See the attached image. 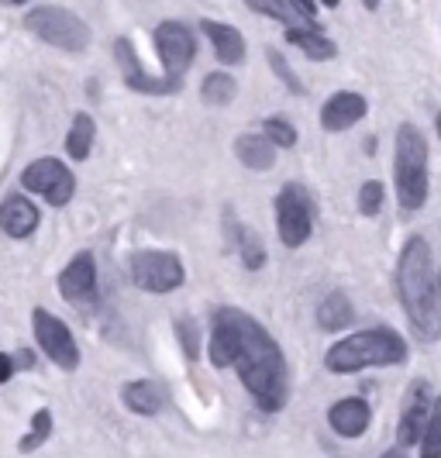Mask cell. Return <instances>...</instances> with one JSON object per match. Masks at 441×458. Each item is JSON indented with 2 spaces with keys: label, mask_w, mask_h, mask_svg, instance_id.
<instances>
[{
  "label": "cell",
  "mask_w": 441,
  "mask_h": 458,
  "mask_svg": "<svg viewBox=\"0 0 441 458\" xmlns=\"http://www.w3.org/2000/svg\"><path fill=\"white\" fill-rule=\"evenodd\" d=\"M210 362L217 369H238L245 390L252 393V400L266 413L283 411L286 393H290V372H286L279 344L269 338V331L256 318L234 307H221L210 327Z\"/></svg>",
  "instance_id": "1"
},
{
  "label": "cell",
  "mask_w": 441,
  "mask_h": 458,
  "mask_svg": "<svg viewBox=\"0 0 441 458\" xmlns=\"http://www.w3.org/2000/svg\"><path fill=\"white\" fill-rule=\"evenodd\" d=\"M396 290L403 300V310L424 342H435L441 335V293L438 273H435V255L428 238H411L396 262Z\"/></svg>",
  "instance_id": "2"
},
{
  "label": "cell",
  "mask_w": 441,
  "mask_h": 458,
  "mask_svg": "<svg viewBox=\"0 0 441 458\" xmlns=\"http://www.w3.org/2000/svg\"><path fill=\"white\" fill-rule=\"evenodd\" d=\"M407 359V342L390 327H369L349 335L345 342L331 344L325 355V366L331 372H359L369 366H396Z\"/></svg>",
  "instance_id": "3"
},
{
  "label": "cell",
  "mask_w": 441,
  "mask_h": 458,
  "mask_svg": "<svg viewBox=\"0 0 441 458\" xmlns=\"http://www.w3.org/2000/svg\"><path fill=\"white\" fill-rule=\"evenodd\" d=\"M396 200L403 210H420L428 204V141L414 124L396 128L394 145Z\"/></svg>",
  "instance_id": "4"
},
{
  "label": "cell",
  "mask_w": 441,
  "mask_h": 458,
  "mask_svg": "<svg viewBox=\"0 0 441 458\" xmlns=\"http://www.w3.org/2000/svg\"><path fill=\"white\" fill-rule=\"evenodd\" d=\"M24 28H28L31 35H38L42 42L63 48V52H72V55L90 48V28L83 24V18H76L72 11L55 7V4H46V7L28 11Z\"/></svg>",
  "instance_id": "5"
},
{
  "label": "cell",
  "mask_w": 441,
  "mask_h": 458,
  "mask_svg": "<svg viewBox=\"0 0 441 458\" xmlns=\"http://www.w3.org/2000/svg\"><path fill=\"white\" fill-rule=\"evenodd\" d=\"M128 269H131V283L148 293H173L186 279L183 262L173 252H135Z\"/></svg>",
  "instance_id": "6"
},
{
  "label": "cell",
  "mask_w": 441,
  "mask_h": 458,
  "mask_svg": "<svg viewBox=\"0 0 441 458\" xmlns=\"http://www.w3.org/2000/svg\"><path fill=\"white\" fill-rule=\"evenodd\" d=\"M276 225L279 238L286 249H301L314 231V207L307 200V190L297 183H286L276 197Z\"/></svg>",
  "instance_id": "7"
},
{
  "label": "cell",
  "mask_w": 441,
  "mask_h": 458,
  "mask_svg": "<svg viewBox=\"0 0 441 458\" xmlns=\"http://www.w3.org/2000/svg\"><path fill=\"white\" fill-rule=\"evenodd\" d=\"M21 186L28 193H38L52 207H66L76 193V180L59 159H35L21 173Z\"/></svg>",
  "instance_id": "8"
},
{
  "label": "cell",
  "mask_w": 441,
  "mask_h": 458,
  "mask_svg": "<svg viewBox=\"0 0 441 458\" xmlns=\"http://www.w3.org/2000/svg\"><path fill=\"white\" fill-rule=\"evenodd\" d=\"M31 324H35V338L42 344V352H46L55 366L70 369V372L80 366V348L72 342V331L59 321L55 314H48V310L38 307V310L31 314Z\"/></svg>",
  "instance_id": "9"
},
{
  "label": "cell",
  "mask_w": 441,
  "mask_h": 458,
  "mask_svg": "<svg viewBox=\"0 0 441 458\" xmlns=\"http://www.w3.org/2000/svg\"><path fill=\"white\" fill-rule=\"evenodd\" d=\"M156 52H159V59H163L165 66V76H183L190 63H193V55H197V38H193V31L180 21H163L156 28Z\"/></svg>",
  "instance_id": "10"
},
{
  "label": "cell",
  "mask_w": 441,
  "mask_h": 458,
  "mask_svg": "<svg viewBox=\"0 0 441 458\" xmlns=\"http://www.w3.org/2000/svg\"><path fill=\"white\" fill-rule=\"evenodd\" d=\"M114 55H117V66H121V76H124V83H128L131 90L163 97V93H176L180 87H183V80H176V76H148L128 38H117Z\"/></svg>",
  "instance_id": "11"
},
{
  "label": "cell",
  "mask_w": 441,
  "mask_h": 458,
  "mask_svg": "<svg viewBox=\"0 0 441 458\" xmlns=\"http://www.w3.org/2000/svg\"><path fill=\"white\" fill-rule=\"evenodd\" d=\"M59 293L72 307H93L97 300V262L90 252L72 255V262L59 276Z\"/></svg>",
  "instance_id": "12"
},
{
  "label": "cell",
  "mask_w": 441,
  "mask_h": 458,
  "mask_svg": "<svg viewBox=\"0 0 441 458\" xmlns=\"http://www.w3.org/2000/svg\"><path fill=\"white\" fill-rule=\"evenodd\" d=\"M435 411V403H431V390H428V383L420 379L414 383V390L407 393V400H403V413H400V424H396V441L407 448V445H414L424 431V424H428V417Z\"/></svg>",
  "instance_id": "13"
},
{
  "label": "cell",
  "mask_w": 441,
  "mask_h": 458,
  "mask_svg": "<svg viewBox=\"0 0 441 458\" xmlns=\"http://www.w3.org/2000/svg\"><path fill=\"white\" fill-rule=\"evenodd\" d=\"M362 117H366V97L342 90L327 97V104L321 107V128L338 135V131H349L352 124H359Z\"/></svg>",
  "instance_id": "14"
},
{
  "label": "cell",
  "mask_w": 441,
  "mask_h": 458,
  "mask_svg": "<svg viewBox=\"0 0 441 458\" xmlns=\"http://www.w3.org/2000/svg\"><path fill=\"white\" fill-rule=\"evenodd\" d=\"M200 28H204V35H208L210 46H214V55H217L225 66H234V63L245 59V38H242L238 28H232V24H225V21H210V18H204Z\"/></svg>",
  "instance_id": "15"
},
{
  "label": "cell",
  "mask_w": 441,
  "mask_h": 458,
  "mask_svg": "<svg viewBox=\"0 0 441 458\" xmlns=\"http://www.w3.org/2000/svg\"><path fill=\"white\" fill-rule=\"evenodd\" d=\"M369 403L359 400V396H349V400H338L331 411H327V420L331 428L342 437H359L366 428H369Z\"/></svg>",
  "instance_id": "16"
},
{
  "label": "cell",
  "mask_w": 441,
  "mask_h": 458,
  "mask_svg": "<svg viewBox=\"0 0 441 458\" xmlns=\"http://www.w3.org/2000/svg\"><path fill=\"white\" fill-rule=\"evenodd\" d=\"M35 228H38V207L28 197H7L0 207V231L11 238H28Z\"/></svg>",
  "instance_id": "17"
},
{
  "label": "cell",
  "mask_w": 441,
  "mask_h": 458,
  "mask_svg": "<svg viewBox=\"0 0 441 458\" xmlns=\"http://www.w3.org/2000/svg\"><path fill=\"white\" fill-rule=\"evenodd\" d=\"M121 396H124L128 411L141 413V417H152V413L163 411L165 386H163V383H156V379H139V383H128Z\"/></svg>",
  "instance_id": "18"
},
{
  "label": "cell",
  "mask_w": 441,
  "mask_h": 458,
  "mask_svg": "<svg viewBox=\"0 0 441 458\" xmlns=\"http://www.w3.org/2000/svg\"><path fill=\"white\" fill-rule=\"evenodd\" d=\"M234 156L242 165H249V169H269L273 162H276V148L266 141V135H238L234 141Z\"/></svg>",
  "instance_id": "19"
},
{
  "label": "cell",
  "mask_w": 441,
  "mask_h": 458,
  "mask_svg": "<svg viewBox=\"0 0 441 458\" xmlns=\"http://www.w3.org/2000/svg\"><path fill=\"white\" fill-rule=\"evenodd\" d=\"M286 42L297 46L314 63H325V59H335V42L325 38L318 28H286Z\"/></svg>",
  "instance_id": "20"
},
{
  "label": "cell",
  "mask_w": 441,
  "mask_h": 458,
  "mask_svg": "<svg viewBox=\"0 0 441 458\" xmlns=\"http://www.w3.org/2000/svg\"><path fill=\"white\" fill-rule=\"evenodd\" d=\"M355 321V307H352V300L345 293H327L321 300V307H318V324L325 327V331H342V327H349Z\"/></svg>",
  "instance_id": "21"
},
{
  "label": "cell",
  "mask_w": 441,
  "mask_h": 458,
  "mask_svg": "<svg viewBox=\"0 0 441 458\" xmlns=\"http://www.w3.org/2000/svg\"><path fill=\"white\" fill-rule=\"evenodd\" d=\"M93 135H97V124H93L90 114H76L72 117V128L66 135V152H70L76 162H83L93 148Z\"/></svg>",
  "instance_id": "22"
},
{
  "label": "cell",
  "mask_w": 441,
  "mask_h": 458,
  "mask_svg": "<svg viewBox=\"0 0 441 458\" xmlns=\"http://www.w3.org/2000/svg\"><path fill=\"white\" fill-rule=\"evenodd\" d=\"M234 93H238L234 76H228V72H210L208 80H204L200 97H204L208 107H228V104L234 100Z\"/></svg>",
  "instance_id": "23"
},
{
  "label": "cell",
  "mask_w": 441,
  "mask_h": 458,
  "mask_svg": "<svg viewBox=\"0 0 441 458\" xmlns=\"http://www.w3.org/2000/svg\"><path fill=\"white\" fill-rule=\"evenodd\" d=\"M252 11H259V14H266V18H276V21L290 24V28H297V24L303 21L301 11L293 7V0H245Z\"/></svg>",
  "instance_id": "24"
},
{
  "label": "cell",
  "mask_w": 441,
  "mask_h": 458,
  "mask_svg": "<svg viewBox=\"0 0 441 458\" xmlns=\"http://www.w3.org/2000/svg\"><path fill=\"white\" fill-rule=\"evenodd\" d=\"M262 131H266V141L273 145V148H293L297 145V128L290 124V121H283V117H266V124H262Z\"/></svg>",
  "instance_id": "25"
},
{
  "label": "cell",
  "mask_w": 441,
  "mask_h": 458,
  "mask_svg": "<svg viewBox=\"0 0 441 458\" xmlns=\"http://www.w3.org/2000/svg\"><path fill=\"white\" fill-rule=\"evenodd\" d=\"M420 458H438L441 452V417L431 411L428 417V424H424V431H420Z\"/></svg>",
  "instance_id": "26"
},
{
  "label": "cell",
  "mask_w": 441,
  "mask_h": 458,
  "mask_svg": "<svg viewBox=\"0 0 441 458\" xmlns=\"http://www.w3.org/2000/svg\"><path fill=\"white\" fill-rule=\"evenodd\" d=\"M238 242H242V259H245V266L249 269H262V262H266V249H262V242H259L256 231H238Z\"/></svg>",
  "instance_id": "27"
},
{
  "label": "cell",
  "mask_w": 441,
  "mask_h": 458,
  "mask_svg": "<svg viewBox=\"0 0 441 458\" xmlns=\"http://www.w3.org/2000/svg\"><path fill=\"white\" fill-rule=\"evenodd\" d=\"M52 435V413L48 411H38L35 413V420H31V431L24 435V441H21V452H35L46 437Z\"/></svg>",
  "instance_id": "28"
},
{
  "label": "cell",
  "mask_w": 441,
  "mask_h": 458,
  "mask_svg": "<svg viewBox=\"0 0 441 458\" xmlns=\"http://www.w3.org/2000/svg\"><path fill=\"white\" fill-rule=\"evenodd\" d=\"M383 183H376V180H369V183H362V190H359V210L366 214V217H376L379 214V207H383Z\"/></svg>",
  "instance_id": "29"
},
{
  "label": "cell",
  "mask_w": 441,
  "mask_h": 458,
  "mask_svg": "<svg viewBox=\"0 0 441 458\" xmlns=\"http://www.w3.org/2000/svg\"><path fill=\"white\" fill-rule=\"evenodd\" d=\"M266 59H269V66L279 72V80L290 87L293 93H303V87L297 83V76H293V69L286 66V59H283V52H276V48H266Z\"/></svg>",
  "instance_id": "30"
},
{
  "label": "cell",
  "mask_w": 441,
  "mask_h": 458,
  "mask_svg": "<svg viewBox=\"0 0 441 458\" xmlns=\"http://www.w3.org/2000/svg\"><path fill=\"white\" fill-rule=\"evenodd\" d=\"M180 338H183V352L190 355V359H197V327L186 321H180Z\"/></svg>",
  "instance_id": "31"
},
{
  "label": "cell",
  "mask_w": 441,
  "mask_h": 458,
  "mask_svg": "<svg viewBox=\"0 0 441 458\" xmlns=\"http://www.w3.org/2000/svg\"><path fill=\"white\" fill-rule=\"evenodd\" d=\"M14 369H18V359H11V355H0V383H7V379L14 376Z\"/></svg>",
  "instance_id": "32"
},
{
  "label": "cell",
  "mask_w": 441,
  "mask_h": 458,
  "mask_svg": "<svg viewBox=\"0 0 441 458\" xmlns=\"http://www.w3.org/2000/svg\"><path fill=\"white\" fill-rule=\"evenodd\" d=\"M293 7L301 11V18H307V21H314V14H318V0H293Z\"/></svg>",
  "instance_id": "33"
},
{
  "label": "cell",
  "mask_w": 441,
  "mask_h": 458,
  "mask_svg": "<svg viewBox=\"0 0 441 458\" xmlns=\"http://www.w3.org/2000/svg\"><path fill=\"white\" fill-rule=\"evenodd\" d=\"M362 4H366V7H369V11H376V7H379V4H383V0H362Z\"/></svg>",
  "instance_id": "34"
},
{
  "label": "cell",
  "mask_w": 441,
  "mask_h": 458,
  "mask_svg": "<svg viewBox=\"0 0 441 458\" xmlns=\"http://www.w3.org/2000/svg\"><path fill=\"white\" fill-rule=\"evenodd\" d=\"M383 458H407V455H403V452H386Z\"/></svg>",
  "instance_id": "35"
},
{
  "label": "cell",
  "mask_w": 441,
  "mask_h": 458,
  "mask_svg": "<svg viewBox=\"0 0 441 458\" xmlns=\"http://www.w3.org/2000/svg\"><path fill=\"white\" fill-rule=\"evenodd\" d=\"M321 4H325V7H338V4H342V0H321Z\"/></svg>",
  "instance_id": "36"
},
{
  "label": "cell",
  "mask_w": 441,
  "mask_h": 458,
  "mask_svg": "<svg viewBox=\"0 0 441 458\" xmlns=\"http://www.w3.org/2000/svg\"><path fill=\"white\" fill-rule=\"evenodd\" d=\"M11 4H28V0H11Z\"/></svg>",
  "instance_id": "37"
}]
</instances>
